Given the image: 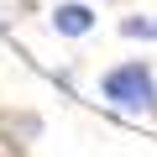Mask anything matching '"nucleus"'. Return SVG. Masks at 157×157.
Here are the masks:
<instances>
[{
    "instance_id": "1",
    "label": "nucleus",
    "mask_w": 157,
    "mask_h": 157,
    "mask_svg": "<svg viewBox=\"0 0 157 157\" xmlns=\"http://www.w3.org/2000/svg\"><path fill=\"white\" fill-rule=\"evenodd\" d=\"M100 94L126 115H157V73H152V63L126 58L100 73Z\"/></svg>"
},
{
    "instance_id": "2",
    "label": "nucleus",
    "mask_w": 157,
    "mask_h": 157,
    "mask_svg": "<svg viewBox=\"0 0 157 157\" xmlns=\"http://www.w3.org/2000/svg\"><path fill=\"white\" fill-rule=\"evenodd\" d=\"M0 141H11V147L42 141V115H32V110H0Z\"/></svg>"
},
{
    "instance_id": "3",
    "label": "nucleus",
    "mask_w": 157,
    "mask_h": 157,
    "mask_svg": "<svg viewBox=\"0 0 157 157\" xmlns=\"http://www.w3.org/2000/svg\"><path fill=\"white\" fill-rule=\"evenodd\" d=\"M52 32L58 37H89L94 32V11L84 6V0H68V6L52 11Z\"/></svg>"
},
{
    "instance_id": "4",
    "label": "nucleus",
    "mask_w": 157,
    "mask_h": 157,
    "mask_svg": "<svg viewBox=\"0 0 157 157\" xmlns=\"http://www.w3.org/2000/svg\"><path fill=\"white\" fill-rule=\"evenodd\" d=\"M121 37H131V42H157V16H152V11L121 16Z\"/></svg>"
}]
</instances>
